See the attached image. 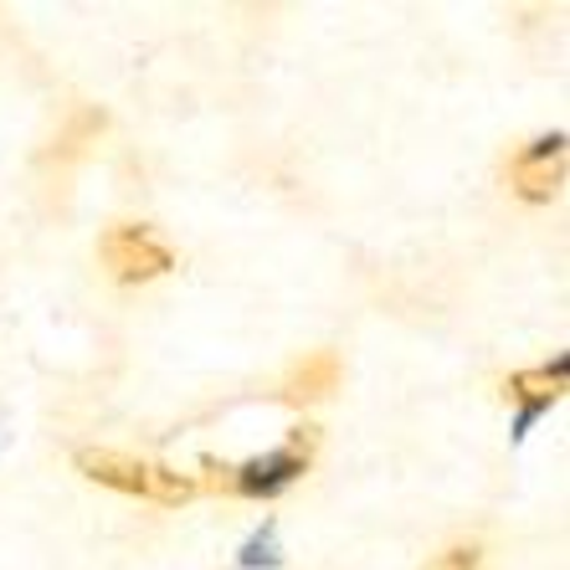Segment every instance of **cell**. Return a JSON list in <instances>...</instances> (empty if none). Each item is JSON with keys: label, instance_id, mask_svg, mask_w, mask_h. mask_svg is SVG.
<instances>
[{"label": "cell", "instance_id": "cell-1", "mask_svg": "<svg viewBox=\"0 0 570 570\" xmlns=\"http://www.w3.org/2000/svg\"><path fill=\"white\" fill-rule=\"evenodd\" d=\"M314 448H318V426H293L283 448L263 452V458H253V463H242V468H216L206 458V473H212L206 483L216 493L226 489V493H242V499H278L283 489H293L308 473Z\"/></svg>", "mask_w": 570, "mask_h": 570}, {"label": "cell", "instance_id": "cell-2", "mask_svg": "<svg viewBox=\"0 0 570 570\" xmlns=\"http://www.w3.org/2000/svg\"><path fill=\"white\" fill-rule=\"evenodd\" d=\"M78 473L104 483L114 493H129V499H149V504H186L196 483L186 473H175V468H159L149 458H134V452H114V448H82L78 452Z\"/></svg>", "mask_w": 570, "mask_h": 570}, {"label": "cell", "instance_id": "cell-3", "mask_svg": "<svg viewBox=\"0 0 570 570\" xmlns=\"http://www.w3.org/2000/svg\"><path fill=\"white\" fill-rule=\"evenodd\" d=\"M98 257H104V267L119 283H155V278H165V273L175 267V253L139 222L108 226L104 242H98Z\"/></svg>", "mask_w": 570, "mask_h": 570}, {"label": "cell", "instance_id": "cell-4", "mask_svg": "<svg viewBox=\"0 0 570 570\" xmlns=\"http://www.w3.org/2000/svg\"><path fill=\"white\" fill-rule=\"evenodd\" d=\"M504 180L519 200H530V206H544V200L560 190L566 180V134H540L530 139L524 149H514L504 165Z\"/></svg>", "mask_w": 570, "mask_h": 570}, {"label": "cell", "instance_id": "cell-5", "mask_svg": "<svg viewBox=\"0 0 570 570\" xmlns=\"http://www.w3.org/2000/svg\"><path fill=\"white\" fill-rule=\"evenodd\" d=\"M340 375H345L340 355H334V350H314V355H304L288 375H283L278 401L283 406H314V401H324V396L340 391Z\"/></svg>", "mask_w": 570, "mask_h": 570}, {"label": "cell", "instance_id": "cell-6", "mask_svg": "<svg viewBox=\"0 0 570 570\" xmlns=\"http://www.w3.org/2000/svg\"><path fill=\"white\" fill-rule=\"evenodd\" d=\"M566 381H570V360L556 355L550 365H534V371L504 375V396L519 401V406H524V422H530L540 406H550V401L566 396Z\"/></svg>", "mask_w": 570, "mask_h": 570}, {"label": "cell", "instance_id": "cell-7", "mask_svg": "<svg viewBox=\"0 0 570 570\" xmlns=\"http://www.w3.org/2000/svg\"><path fill=\"white\" fill-rule=\"evenodd\" d=\"M104 108H72V119H67V129L52 139V149H47V165H67V159H78L88 145H98V134H104Z\"/></svg>", "mask_w": 570, "mask_h": 570}, {"label": "cell", "instance_id": "cell-8", "mask_svg": "<svg viewBox=\"0 0 570 570\" xmlns=\"http://www.w3.org/2000/svg\"><path fill=\"white\" fill-rule=\"evenodd\" d=\"M478 560H483L478 544H452V550H442L438 560H426L422 570H478Z\"/></svg>", "mask_w": 570, "mask_h": 570}]
</instances>
